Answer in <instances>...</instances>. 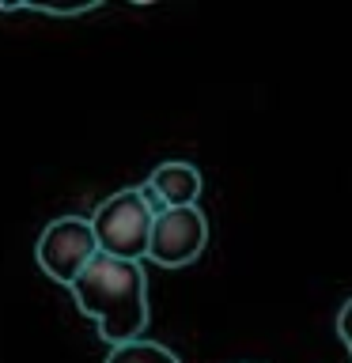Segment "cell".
<instances>
[{
  "label": "cell",
  "mask_w": 352,
  "mask_h": 363,
  "mask_svg": "<svg viewBox=\"0 0 352 363\" xmlns=\"http://www.w3.org/2000/svg\"><path fill=\"white\" fill-rule=\"evenodd\" d=\"M72 299L87 318H95L102 340L114 348L141 340L148 325V280L141 261H121L99 250L72 280Z\"/></svg>",
  "instance_id": "6da1fadb"
},
{
  "label": "cell",
  "mask_w": 352,
  "mask_h": 363,
  "mask_svg": "<svg viewBox=\"0 0 352 363\" xmlns=\"http://www.w3.org/2000/svg\"><path fill=\"white\" fill-rule=\"evenodd\" d=\"M152 223L155 216L148 212V204L141 201L136 189H121L106 197L91 212V227H95L99 250L121 261H144L148 242H152Z\"/></svg>",
  "instance_id": "7a4b0ae2"
},
{
  "label": "cell",
  "mask_w": 352,
  "mask_h": 363,
  "mask_svg": "<svg viewBox=\"0 0 352 363\" xmlns=\"http://www.w3.org/2000/svg\"><path fill=\"white\" fill-rule=\"evenodd\" d=\"M99 254V238L95 227L84 216H61L42 231L38 246H34V257H38L42 272L50 280H61L72 288V280L87 269V261Z\"/></svg>",
  "instance_id": "3957f363"
},
{
  "label": "cell",
  "mask_w": 352,
  "mask_h": 363,
  "mask_svg": "<svg viewBox=\"0 0 352 363\" xmlns=\"http://www.w3.org/2000/svg\"><path fill=\"white\" fill-rule=\"evenodd\" d=\"M209 242V223L201 208H167L152 223V242H148V261L163 269H182L201 257Z\"/></svg>",
  "instance_id": "277c9868"
},
{
  "label": "cell",
  "mask_w": 352,
  "mask_h": 363,
  "mask_svg": "<svg viewBox=\"0 0 352 363\" xmlns=\"http://www.w3.org/2000/svg\"><path fill=\"white\" fill-rule=\"evenodd\" d=\"M159 197H163L167 208H197V197H201V174L197 167L189 163H159L148 178Z\"/></svg>",
  "instance_id": "5b68a950"
},
{
  "label": "cell",
  "mask_w": 352,
  "mask_h": 363,
  "mask_svg": "<svg viewBox=\"0 0 352 363\" xmlns=\"http://www.w3.org/2000/svg\"><path fill=\"white\" fill-rule=\"evenodd\" d=\"M106 363H178V356L155 340H129V345L110 348Z\"/></svg>",
  "instance_id": "8992f818"
},
{
  "label": "cell",
  "mask_w": 352,
  "mask_h": 363,
  "mask_svg": "<svg viewBox=\"0 0 352 363\" xmlns=\"http://www.w3.org/2000/svg\"><path fill=\"white\" fill-rule=\"evenodd\" d=\"M337 333H341V340H345V348L352 356V299L341 306V314H337Z\"/></svg>",
  "instance_id": "52a82bcc"
},
{
  "label": "cell",
  "mask_w": 352,
  "mask_h": 363,
  "mask_svg": "<svg viewBox=\"0 0 352 363\" xmlns=\"http://www.w3.org/2000/svg\"><path fill=\"white\" fill-rule=\"evenodd\" d=\"M136 193H141V201L148 204V212H152V216H163V212H167L163 197H159V193H155L152 186H148V182H141V186H136Z\"/></svg>",
  "instance_id": "ba28073f"
}]
</instances>
